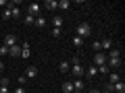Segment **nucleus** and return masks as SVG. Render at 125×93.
I'll return each instance as SVG.
<instances>
[{
    "label": "nucleus",
    "instance_id": "f257e3e1",
    "mask_svg": "<svg viewBox=\"0 0 125 93\" xmlns=\"http://www.w3.org/2000/svg\"><path fill=\"white\" fill-rule=\"evenodd\" d=\"M90 33H92V27H90L88 23H79V25H77V37L85 39V37H90Z\"/></svg>",
    "mask_w": 125,
    "mask_h": 93
},
{
    "label": "nucleus",
    "instance_id": "f03ea898",
    "mask_svg": "<svg viewBox=\"0 0 125 93\" xmlns=\"http://www.w3.org/2000/svg\"><path fill=\"white\" fill-rule=\"evenodd\" d=\"M40 13H42V6L38 4V2H31V4L27 6V15H31L33 19H36V17H40Z\"/></svg>",
    "mask_w": 125,
    "mask_h": 93
},
{
    "label": "nucleus",
    "instance_id": "7ed1b4c3",
    "mask_svg": "<svg viewBox=\"0 0 125 93\" xmlns=\"http://www.w3.org/2000/svg\"><path fill=\"white\" fill-rule=\"evenodd\" d=\"M102 64H106V54L96 52V54H94V66L98 68V66H102Z\"/></svg>",
    "mask_w": 125,
    "mask_h": 93
},
{
    "label": "nucleus",
    "instance_id": "20e7f679",
    "mask_svg": "<svg viewBox=\"0 0 125 93\" xmlns=\"http://www.w3.org/2000/svg\"><path fill=\"white\" fill-rule=\"evenodd\" d=\"M113 48H115V41L113 39H102L100 41V50H104V52H111Z\"/></svg>",
    "mask_w": 125,
    "mask_h": 93
},
{
    "label": "nucleus",
    "instance_id": "39448f33",
    "mask_svg": "<svg viewBox=\"0 0 125 93\" xmlns=\"http://www.w3.org/2000/svg\"><path fill=\"white\" fill-rule=\"evenodd\" d=\"M111 91L113 93H125V83H123V81H119V83L111 85Z\"/></svg>",
    "mask_w": 125,
    "mask_h": 93
},
{
    "label": "nucleus",
    "instance_id": "423d86ee",
    "mask_svg": "<svg viewBox=\"0 0 125 93\" xmlns=\"http://www.w3.org/2000/svg\"><path fill=\"white\" fill-rule=\"evenodd\" d=\"M4 46H6V48H13V46H17V37H15L13 33H9V35L4 37Z\"/></svg>",
    "mask_w": 125,
    "mask_h": 93
},
{
    "label": "nucleus",
    "instance_id": "0eeeda50",
    "mask_svg": "<svg viewBox=\"0 0 125 93\" xmlns=\"http://www.w3.org/2000/svg\"><path fill=\"white\" fill-rule=\"evenodd\" d=\"M83 72H85V70H83V66H81V64H75V66H71V75H73V77H77V79H79Z\"/></svg>",
    "mask_w": 125,
    "mask_h": 93
},
{
    "label": "nucleus",
    "instance_id": "6e6552de",
    "mask_svg": "<svg viewBox=\"0 0 125 93\" xmlns=\"http://www.w3.org/2000/svg\"><path fill=\"white\" fill-rule=\"evenodd\" d=\"M50 23L54 25V29H61V27H62V23H65V21H62V17H61V15H54V17H52V21H50Z\"/></svg>",
    "mask_w": 125,
    "mask_h": 93
},
{
    "label": "nucleus",
    "instance_id": "1a4fd4ad",
    "mask_svg": "<svg viewBox=\"0 0 125 93\" xmlns=\"http://www.w3.org/2000/svg\"><path fill=\"white\" fill-rule=\"evenodd\" d=\"M61 91H62V93H73V91H75V89H73V83H71V81H65Z\"/></svg>",
    "mask_w": 125,
    "mask_h": 93
},
{
    "label": "nucleus",
    "instance_id": "9d476101",
    "mask_svg": "<svg viewBox=\"0 0 125 93\" xmlns=\"http://www.w3.org/2000/svg\"><path fill=\"white\" fill-rule=\"evenodd\" d=\"M36 75H38V68L36 66H27L25 68V77H27V79H33Z\"/></svg>",
    "mask_w": 125,
    "mask_h": 93
},
{
    "label": "nucleus",
    "instance_id": "9b49d317",
    "mask_svg": "<svg viewBox=\"0 0 125 93\" xmlns=\"http://www.w3.org/2000/svg\"><path fill=\"white\" fill-rule=\"evenodd\" d=\"M56 8L69 10V8H71V2H69V0H58V2H56Z\"/></svg>",
    "mask_w": 125,
    "mask_h": 93
},
{
    "label": "nucleus",
    "instance_id": "f8f14e48",
    "mask_svg": "<svg viewBox=\"0 0 125 93\" xmlns=\"http://www.w3.org/2000/svg\"><path fill=\"white\" fill-rule=\"evenodd\" d=\"M58 70H61V72H69V70H71V64H69V60H62L61 64H58Z\"/></svg>",
    "mask_w": 125,
    "mask_h": 93
},
{
    "label": "nucleus",
    "instance_id": "ddd939ff",
    "mask_svg": "<svg viewBox=\"0 0 125 93\" xmlns=\"http://www.w3.org/2000/svg\"><path fill=\"white\" fill-rule=\"evenodd\" d=\"M56 2H58V0H46V2H44V8H48V10H56Z\"/></svg>",
    "mask_w": 125,
    "mask_h": 93
},
{
    "label": "nucleus",
    "instance_id": "4468645a",
    "mask_svg": "<svg viewBox=\"0 0 125 93\" xmlns=\"http://www.w3.org/2000/svg\"><path fill=\"white\" fill-rule=\"evenodd\" d=\"M119 81H121V77L117 75V72H108V83H111V85L119 83Z\"/></svg>",
    "mask_w": 125,
    "mask_h": 93
},
{
    "label": "nucleus",
    "instance_id": "2eb2a0df",
    "mask_svg": "<svg viewBox=\"0 0 125 93\" xmlns=\"http://www.w3.org/2000/svg\"><path fill=\"white\" fill-rule=\"evenodd\" d=\"M46 23H48V21H46V19H44V17L40 15V17H36V21H33V25H38V27H46Z\"/></svg>",
    "mask_w": 125,
    "mask_h": 93
},
{
    "label": "nucleus",
    "instance_id": "dca6fc26",
    "mask_svg": "<svg viewBox=\"0 0 125 93\" xmlns=\"http://www.w3.org/2000/svg\"><path fill=\"white\" fill-rule=\"evenodd\" d=\"M119 56H121V50H119V48H113L111 52L106 54V58H119Z\"/></svg>",
    "mask_w": 125,
    "mask_h": 93
},
{
    "label": "nucleus",
    "instance_id": "f3484780",
    "mask_svg": "<svg viewBox=\"0 0 125 93\" xmlns=\"http://www.w3.org/2000/svg\"><path fill=\"white\" fill-rule=\"evenodd\" d=\"M83 87H85V83H83V81H81V79H77L75 83H73V89H75V91H81V89H83Z\"/></svg>",
    "mask_w": 125,
    "mask_h": 93
},
{
    "label": "nucleus",
    "instance_id": "a211bd4d",
    "mask_svg": "<svg viewBox=\"0 0 125 93\" xmlns=\"http://www.w3.org/2000/svg\"><path fill=\"white\" fill-rule=\"evenodd\" d=\"M9 54L10 56H19V54H21V48H19V46H13V48H9Z\"/></svg>",
    "mask_w": 125,
    "mask_h": 93
},
{
    "label": "nucleus",
    "instance_id": "6ab92c4d",
    "mask_svg": "<svg viewBox=\"0 0 125 93\" xmlns=\"http://www.w3.org/2000/svg\"><path fill=\"white\" fill-rule=\"evenodd\" d=\"M85 72H88V77H96V75H98V68L92 64V66H88V70H85Z\"/></svg>",
    "mask_w": 125,
    "mask_h": 93
},
{
    "label": "nucleus",
    "instance_id": "aec40b11",
    "mask_svg": "<svg viewBox=\"0 0 125 93\" xmlns=\"http://www.w3.org/2000/svg\"><path fill=\"white\" fill-rule=\"evenodd\" d=\"M21 58H29V44H23V52H21Z\"/></svg>",
    "mask_w": 125,
    "mask_h": 93
},
{
    "label": "nucleus",
    "instance_id": "412c9836",
    "mask_svg": "<svg viewBox=\"0 0 125 93\" xmlns=\"http://www.w3.org/2000/svg\"><path fill=\"white\" fill-rule=\"evenodd\" d=\"M73 46H75V48H81V46H83V39H81V37H73Z\"/></svg>",
    "mask_w": 125,
    "mask_h": 93
},
{
    "label": "nucleus",
    "instance_id": "4be33fe9",
    "mask_svg": "<svg viewBox=\"0 0 125 93\" xmlns=\"http://www.w3.org/2000/svg\"><path fill=\"white\" fill-rule=\"evenodd\" d=\"M2 19H4V21L13 19V17H10V8H9V6H6V8H4V13H2Z\"/></svg>",
    "mask_w": 125,
    "mask_h": 93
},
{
    "label": "nucleus",
    "instance_id": "5701e85b",
    "mask_svg": "<svg viewBox=\"0 0 125 93\" xmlns=\"http://www.w3.org/2000/svg\"><path fill=\"white\" fill-rule=\"evenodd\" d=\"M98 72H102V75H108V72H111V68H108L106 64H102V66H98Z\"/></svg>",
    "mask_w": 125,
    "mask_h": 93
},
{
    "label": "nucleus",
    "instance_id": "b1692460",
    "mask_svg": "<svg viewBox=\"0 0 125 93\" xmlns=\"http://www.w3.org/2000/svg\"><path fill=\"white\" fill-rule=\"evenodd\" d=\"M23 21H25V25H33V21H36V19L31 17V15H25V19H23Z\"/></svg>",
    "mask_w": 125,
    "mask_h": 93
},
{
    "label": "nucleus",
    "instance_id": "393cba45",
    "mask_svg": "<svg viewBox=\"0 0 125 93\" xmlns=\"http://www.w3.org/2000/svg\"><path fill=\"white\" fill-rule=\"evenodd\" d=\"M0 87H9V77H0Z\"/></svg>",
    "mask_w": 125,
    "mask_h": 93
},
{
    "label": "nucleus",
    "instance_id": "a878e982",
    "mask_svg": "<svg viewBox=\"0 0 125 93\" xmlns=\"http://www.w3.org/2000/svg\"><path fill=\"white\" fill-rule=\"evenodd\" d=\"M0 56H9V48H6L4 44L0 46Z\"/></svg>",
    "mask_w": 125,
    "mask_h": 93
},
{
    "label": "nucleus",
    "instance_id": "bb28decb",
    "mask_svg": "<svg viewBox=\"0 0 125 93\" xmlns=\"http://www.w3.org/2000/svg\"><path fill=\"white\" fill-rule=\"evenodd\" d=\"M62 35V29H54L52 27V37H61Z\"/></svg>",
    "mask_w": 125,
    "mask_h": 93
},
{
    "label": "nucleus",
    "instance_id": "cd10ccee",
    "mask_svg": "<svg viewBox=\"0 0 125 93\" xmlns=\"http://www.w3.org/2000/svg\"><path fill=\"white\" fill-rule=\"evenodd\" d=\"M25 83H27V77H25V75H21V77H19V87H23Z\"/></svg>",
    "mask_w": 125,
    "mask_h": 93
},
{
    "label": "nucleus",
    "instance_id": "c85d7f7f",
    "mask_svg": "<svg viewBox=\"0 0 125 93\" xmlns=\"http://www.w3.org/2000/svg\"><path fill=\"white\" fill-rule=\"evenodd\" d=\"M69 64H73V66H75V64H79V56H73V58H71V62H69Z\"/></svg>",
    "mask_w": 125,
    "mask_h": 93
},
{
    "label": "nucleus",
    "instance_id": "c756f323",
    "mask_svg": "<svg viewBox=\"0 0 125 93\" xmlns=\"http://www.w3.org/2000/svg\"><path fill=\"white\" fill-rule=\"evenodd\" d=\"M92 48L96 50V52H100V41H94V44H92Z\"/></svg>",
    "mask_w": 125,
    "mask_h": 93
},
{
    "label": "nucleus",
    "instance_id": "7c9ffc66",
    "mask_svg": "<svg viewBox=\"0 0 125 93\" xmlns=\"http://www.w3.org/2000/svg\"><path fill=\"white\" fill-rule=\"evenodd\" d=\"M15 93H27V91H25L23 87H19V89H15Z\"/></svg>",
    "mask_w": 125,
    "mask_h": 93
},
{
    "label": "nucleus",
    "instance_id": "2f4dec72",
    "mask_svg": "<svg viewBox=\"0 0 125 93\" xmlns=\"http://www.w3.org/2000/svg\"><path fill=\"white\" fill-rule=\"evenodd\" d=\"M0 93H9V87H0Z\"/></svg>",
    "mask_w": 125,
    "mask_h": 93
},
{
    "label": "nucleus",
    "instance_id": "473e14b6",
    "mask_svg": "<svg viewBox=\"0 0 125 93\" xmlns=\"http://www.w3.org/2000/svg\"><path fill=\"white\" fill-rule=\"evenodd\" d=\"M4 70V62H0V72Z\"/></svg>",
    "mask_w": 125,
    "mask_h": 93
},
{
    "label": "nucleus",
    "instance_id": "72a5a7b5",
    "mask_svg": "<svg viewBox=\"0 0 125 93\" xmlns=\"http://www.w3.org/2000/svg\"><path fill=\"white\" fill-rule=\"evenodd\" d=\"M90 93H102V91H98V89H92V91H90Z\"/></svg>",
    "mask_w": 125,
    "mask_h": 93
},
{
    "label": "nucleus",
    "instance_id": "f704fd0d",
    "mask_svg": "<svg viewBox=\"0 0 125 93\" xmlns=\"http://www.w3.org/2000/svg\"><path fill=\"white\" fill-rule=\"evenodd\" d=\"M73 93H83V91H73Z\"/></svg>",
    "mask_w": 125,
    "mask_h": 93
},
{
    "label": "nucleus",
    "instance_id": "c9c22d12",
    "mask_svg": "<svg viewBox=\"0 0 125 93\" xmlns=\"http://www.w3.org/2000/svg\"><path fill=\"white\" fill-rule=\"evenodd\" d=\"M104 93H113V91H104Z\"/></svg>",
    "mask_w": 125,
    "mask_h": 93
}]
</instances>
